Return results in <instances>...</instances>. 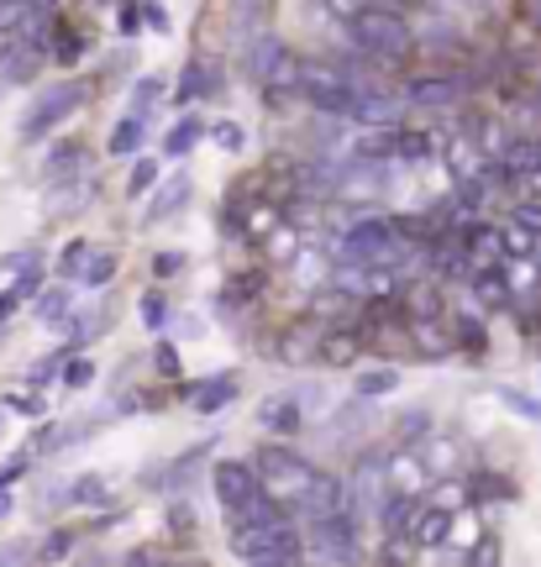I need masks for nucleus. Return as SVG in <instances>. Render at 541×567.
Instances as JSON below:
<instances>
[{
  "instance_id": "nucleus-1",
  "label": "nucleus",
  "mask_w": 541,
  "mask_h": 567,
  "mask_svg": "<svg viewBox=\"0 0 541 567\" xmlns=\"http://www.w3.org/2000/svg\"><path fill=\"white\" fill-rule=\"evenodd\" d=\"M347 38L358 42L368 59H379V63H400L405 53L416 48V38H410V21H405L400 11H384V6L358 11V17L347 21Z\"/></svg>"
},
{
  "instance_id": "nucleus-2",
  "label": "nucleus",
  "mask_w": 541,
  "mask_h": 567,
  "mask_svg": "<svg viewBox=\"0 0 541 567\" xmlns=\"http://www.w3.org/2000/svg\"><path fill=\"white\" fill-rule=\"evenodd\" d=\"M358 80H347L341 69H321V63H300V95L321 116H337V122H353V111H358Z\"/></svg>"
},
{
  "instance_id": "nucleus-3",
  "label": "nucleus",
  "mask_w": 541,
  "mask_h": 567,
  "mask_svg": "<svg viewBox=\"0 0 541 567\" xmlns=\"http://www.w3.org/2000/svg\"><path fill=\"white\" fill-rule=\"evenodd\" d=\"M90 101V84H80V80H63V84H48L38 101L27 105V116H21V137L27 142H38L42 132H53L59 122H69L80 105Z\"/></svg>"
},
{
  "instance_id": "nucleus-4",
  "label": "nucleus",
  "mask_w": 541,
  "mask_h": 567,
  "mask_svg": "<svg viewBox=\"0 0 541 567\" xmlns=\"http://www.w3.org/2000/svg\"><path fill=\"white\" fill-rule=\"evenodd\" d=\"M237 557L247 563H300V530L279 520V526H237Z\"/></svg>"
},
{
  "instance_id": "nucleus-5",
  "label": "nucleus",
  "mask_w": 541,
  "mask_h": 567,
  "mask_svg": "<svg viewBox=\"0 0 541 567\" xmlns=\"http://www.w3.org/2000/svg\"><path fill=\"white\" fill-rule=\"evenodd\" d=\"M253 457H258L253 467H258L263 488H279V494H289V499H295V494L310 484V473H316V467L300 463V457H295V452H284V446H258Z\"/></svg>"
},
{
  "instance_id": "nucleus-6",
  "label": "nucleus",
  "mask_w": 541,
  "mask_h": 567,
  "mask_svg": "<svg viewBox=\"0 0 541 567\" xmlns=\"http://www.w3.org/2000/svg\"><path fill=\"white\" fill-rule=\"evenodd\" d=\"M310 557L316 563H353L358 557V526H353V515L341 509V515H326V520H310Z\"/></svg>"
},
{
  "instance_id": "nucleus-7",
  "label": "nucleus",
  "mask_w": 541,
  "mask_h": 567,
  "mask_svg": "<svg viewBox=\"0 0 541 567\" xmlns=\"http://www.w3.org/2000/svg\"><path fill=\"white\" fill-rule=\"evenodd\" d=\"M289 505L300 509L305 520H326V515H341V509L353 505V488L341 484V478H331V473H310V484Z\"/></svg>"
},
{
  "instance_id": "nucleus-8",
  "label": "nucleus",
  "mask_w": 541,
  "mask_h": 567,
  "mask_svg": "<svg viewBox=\"0 0 541 567\" xmlns=\"http://www.w3.org/2000/svg\"><path fill=\"white\" fill-rule=\"evenodd\" d=\"M247 74L263 84H300L295 74H300V63L289 59V48H284L274 32H263L258 42H253V53H247Z\"/></svg>"
},
{
  "instance_id": "nucleus-9",
  "label": "nucleus",
  "mask_w": 541,
  "mask_h": 567,
  "mask_svg": "<svg viewBox=\"0 0 541 567\" xmlns=\"http://www.w3.org/2000/svg\"><path fill=\"white\" fill-rule=\"evenodd\" d=\"M211 488H216V499L226 509H242V505H253V499L263 494V478H258V467H247V463H216Z\"/></svg>"
},
{
  "instance_id": "nucleus-10",
  "label": "nucleus",
  "mask_w": 541,
  "mask_h": 567,
  "mask_svg": "<svg viewBox=\"0 0 541 567\" xmlns=\"http://www.w3.org/2000/svg\"><path fill=\"white\" fill-rule=\"evenodd\" d=\"M384 484H389V463H384V457H363L358 473H353V484H347L353 488V505L379 515L384 509Z\"/></svg>"
},
{
  "instance_id": "nucleus-11",
  "label": "nucleus",
  "mask_w": 541,
  "mask_h": 567,
  "mask_svg": "<svg viewBox=\"0 0 541 567\" xmlns=\"http://www.w3.org/2000/svg\"><path fill=\"white\" fill-rule=\"evenodd\" d=\"M500 168H504V179H516V184H541V137L510 142L500 153Z\"/></svg>"
},
{
  "instance_id": "nucleus-12",
  "label": "nucleus",
  "mask_w": 541,
  "mask_h": 567,
  "mask_svg": "<svg viewBox=\"0 0 541 567\" xmlns=\"http://www.w3.org/2000/svg\"><path fill=\"white\" fill-rule=\"evenodd\" d=\"M42 27H48V11L42 6H27V0H0V32L6 38H38Z\"/></svg>"
},
{
  "instance_id": "nucleus-13",
  "label": "nucleus",
  "mask_w": 541,
  "mask_h": 567,
  "mask_svg": "<svg viewBox=\"0 0 541 567\" xmlns=\"http://www.w3.org/2000/svg\"><path fill=\"white\" fill-rule=\"evenodd\" d=\"M416 515H421V499L416 494H389L379 509V526L389 542H410V526H416Z\"/></svg>"
},
{
  "instance_id": "nucleus-14",
  "label": "nucleus",
  "mask_w": 541,
  "mask_h": 567,
  "mask_svg": "<svg viewBox=\"0 0 541 567\" xmlns=\"http://www.w3.org/2000/svg\"><path fill=\"white\" fill-rule=\"evenodd\" d=\"M447 536H452V509L426 505L421 499V515H416V526H410V542H416V547H441Z\"/></svg>"
},
{
  "instance_id": "nucleus-15",
  "label": "nucleus",
  "mask_w": 541,
  "mask_h": 567,
  "mask_svg": "<svg viewBox=\"0 0 541 567\" xmlns=\"http://www.w3.org/2000/svg\"><path fill=\"white\" fill-rule=\"evenodd\" d=\"M221 90V69L211 59H190L184 63V80H180V101H201V95H216Z\"/></svg>"
},
{
  "instance_id": "nucleus-16",
  "label": "nucleus",
  "mask_w": 541,
  "mask_h": 567,
  "mask_svg": "<svg viewBox=\"0 0 541 567\" xmlns=\"http://www.w3.org/2000/svg\"><path fill=\"white\" fill-rule=\"evenodd\" d=\"M462 90H468L462 80L431 74V80H410V90H405V95H410L416 105H458V101H462Z\"/></svg>"
},
{
  "instance_id": "nucleus-17",
  "label": "nucleus",
  "mask_w": 541,
  "mask_h": 567,
  "mask_svg": "<svg viewBox=\"0 0 541 567\" xmlns=\"http://www.w3.org/2000/svg\"><path fill=\"white\" fill-rule=\"evenodd\" d=\"M395 116H400V101H395V95H384V90H374V84H363L353 122H363V126H384V122H395Z\"/></svg>"
},
{
  "instance_id": "nucleus-18",
  "label": "nucleus",
  "mask_w": 541,
  "mask_h": 567,
  "mask_svg": "<svg viewBox=\"0 0 541 567\" xmlns=\"http://www.w3.org/2000/svg\"><path fill=\"white\" fill-rule=\"evenodd\" d=\"M300 400H268L263 405V415H258V425L263 431H274V436H295L300 431Z\"/></svg>"
},
{
  "instance_id": "nucleus-19",
  "label": "nucleus",
  "mask_w": 541,
  "mask_h": 567,
  "mask_svg": "<svg viewBox=\"0 0 541 567\" xmlns=\"http://www.w3.org/2000/svg\"><path fill=\"white\" fill-rule=\"evenodd\" d=\"M142 137H147V111H126L116 122V132H111V153L116 158H126V153H137Z\"/></svg>"
},
{
  "instance_id": "nucleus-20",
  "label": "nucleus",
  "mask_w": 541,
  "mask_h": 567,
  "mask_svg": "<svg viewBox=\"0 0 541 567\" xmlns=\"http://www.w3.org/2000/svg\"><path fill=\"white\" fill-rule=\"evenodd\" d=\"M32 295H38V268H27V274H21V279L11 284L6 295H0V326L11 321V316H17V310H21L27 300H32Z\"/></svg>"
},
{
  "instance_id": "nucleus-21",
  "label": "nucleus",
  "mask_w": 541,
  "mask_h": 567,
  "mask_svg": "<svg viewBox=\"0 0 541 567\" xmlns=\"http://www.w3.org/2000/svg\"><path fill=\"white\" fill-rule=\"evenodd\" d=\"M84 158V142H59L53 153H48V179H69Z\"/></svg>"
},
{
  "instance_id": "nucleus-22",
  "label": "nucleus",
  "mask_w": 541,
  "mask_h": 567,
  "mask_svg": "<svg viewBox=\"0 0 541 567\" xmlns=\"http://www.w3.org/2000/svg\"><path fill=\"white\" fill-rule=\"evenodd\" d=\"M431 153H437L431 132H400V142H395V158L400 163H426Z\"/></svg>"
},
{
  "instance_id": "nucleus-23",
  "label": "nucleus",
  "mask_w": 541,
  "mask_h": 567,
  "mask_svg": "<svg viewBox=\"0 0 541 567\" xmlns=\"http://www.w3.org/2000/svg\"><path fill=\"white\" fill-rule=\"evenodd\" d=\"M232 394H237V379L205 384V389H195V410H201V415H216L221 405H232Z\"/></svg>"
},
{
  "instance_id": "nucleus-24",
  "label": "nucleus",
  "mask_w": 541,
  "mask_h": 567,
  "mask_svg": "<svg viewBox=\"0 0 541 567\" xmlns=\"http://www.w3.org/2000/svg\"><path fill=\"white\" fill-rule=\"evenodd\" d=\"M111 279H116V258H111V252H95V258L80 268V284H84V289H105Z\"/></svg>"
},
{
  "instance_id": "nucleus-25",
  "label": "nucleus",
  "mask_w": 541,
  "mask_h": 567,
  "mask_svg": "<svg viewBox=\"0 0 541 567\" xmlns=\"http://www.w3.org/2000/svg\"><path fill=\"white\" fill-rule=\"evenodd\" d=\"M195 142H201V122H180L169 137H163V153H169V158H184Z\"/></svg>"
},
{
  "instance_id": "nucleus-26",
  "label": "nucleus",
  "mask_w": 541,
  "mask_h": 567,
  "mask_svg": "<svg viewBox=\"0 0 541 567\" xmlns=\"http://www.w3.org/2000/svg\"><path fill=\"white\" fill-rule=\"evenodd\" d=\"M38 321L42 326H59V321H69V289H48L38 300Z\"/></svg>"
},
{
  "instance_id": "nucleus-27",
  "label": "nucleus",
  "mask_w": 541,
  "mask_h": 567,
  "mask_svg": "<svg viewBox=\"0 0 541 567\" xmlns=\"http://www.w3.org/2000/svg\"><path fill=\"white\" fill-rule=\"evenodd\" d=\"M473 289H479L483 305H504V300H510V284H504L500 268H494V274H479V279H473Z\"/></svg>"
},
{
  "instance_id": "nucleus-28",
  "label": "nucleus",
  "mask_w": 541,
  "mask_h": 567,
  "mask_svg": "<svg viewBox=\"0 0 541 567\" xmlns=\"http://www.w3.org/2000/svg\"><path fill=\"white\" fill-rule=\"evenodd\" d=\"M389 389H400V373H395V368H379V373H363V379H358V394H363V400L389 394Z\"/></svg>"
},
{
  "instance_id": "nucleus-29",
  "label": "nucleus",
  "mask_w": 541,
  "mask_h": 567,
  "mask_svg": "<svg viewBox=\"0 0 541 567\" xmlns=\"http://www.w3.org/2000/svg\"><path fill=\"white\" fill-rule=\"evenodd\" d=\"M153 184H159V163H153V158H137V168L126 174V195H147Z\"/></svg>"
},
{
  "instance_id": "nucleus-30",
  "label": "nucleus",
  "mask_w": 541,
  "mask_h": 567,
  "mask_svg": "<svg viewBox=\"0 0 541 567\" xmlns=\"http://www.w3.org/2000/svg\"><path fill=\"white\" fill-rule=\"evenodd\" d=\"M69 494H74V505H101V499H105V478H74V484H69Z\"/></svg>"
},
{
  "instance_id": "nucleus-31",
  "label": "nucleus",
  "mask_w": 541,
  "mask_h": 567,
  "mask_svg": "<svg viewBox=\"0 0 541 567\" xmlns=\"http://www.w3.org/2000/svg\"><path fill=\"white\" fill-rule=\"evenodd\" d=\"M90 258H95V247H90V243H84V237H80V243H69V252H63V274H74V279H80V268L84 264H90Z\"/></svg>"
},
{
  "instance_id": "nucleus-32",
  "label": "nucleus",
  "mask_w": 541,
  "mask_h": 567,
  "mask_svg": "<svg viewBox=\"0 0 541 567\" xmlns=\"http://www.w3.org/2000/svg\"><path fill=\"white\" fill-rule=\"evenodd\" d=\"M190 195V179H180V184H169L159 195V205H153V216H169V210H180V200Z\"/></svg>"
},
{
  "instance_id": "nucleus-33",
  "label": "nucleus",
  "mask_w": 541,
  "mask_h": 567,
  "mask_svg": "<svg viewBox=\"0 0 541 567\" xmlns=\"http://www.w3.org/2000/svg\"><path fill=\"white\" fill-rule=\"evenodd\" d=\"M153 363H159L163 379H180V373H184V368H180V352H174L169 342H159V352H153Z\"/></svg>"
},
{
  "instance_id": "nucleus-34",
  "label": "nucleus",
  "mask_w": 541,
  "mask_h": 567,
  "mask_svg": "<svg viewBox=\"0 0 541 567\" xmlns=\"http://www.w3.org/2000/svg\"><path fill=\"white\" fill-rule=\"evenodd\" d=\"M253 6H258V0H237V6H232V32H237V38H247V27H253Z\"/></svg>"
},
{
  "instance_id": "nucleus-35",
  "label": "nucleus",
  "mask_w": 541,
  "mask_h": 567,
  "mask_svg": "<svg viewBox=\"0 0 541 567\" xmlns=\"http://www.w3.org/2000/svg\"><path fill=\"white\" fill-rule=\"evenodd\" d=\"M142 321H147V326H153V331H159V326L169 321V305H163L159 295H147V300H142Z\"/></svg>"
},
{
  "instance_id": "nucleus-36",
  "label": "nucleus",
  "mask_w": 541,
  "mask_h": 567,
  "mask_svg": "<svg viewBox=\"0 0 541 567\" xmlns=\"http://www.w3.org/2000/svg\"><path fill=\"white\" fill-rule=\"evenodd\" d=\"M500 400H504V405H516V410H521L525 421H541V405H537V400H525V394H516V389H504Z\"/></svg>"
},
{
  "instance_id": "nucleus-37",
  "label": "nucleus",
  "mask_w": 541,
  "mask_h": 567,
  "mask_svg": "<svg viewBox=\"0 0 541 567\" xmlns=\"http://www.w3.org/2000/svg\"><path fill=\"white\" fill-rule=\"evenodd\" d=\"M211 137H216L226 153H237V147H242V132H237L232 122H216V126H211Z\"/></svg>"
},
{
  "instance_id": "nucleus-38",
  "label": "nucleus",
  "mask_w": 541,
  "mask_h": 567,
  "mask_svg": "<svg viewBox=\"0 0 541 567\" xmlns=\"http://www.w3.org/2000/svg\"><path fill=\"white\" fill-rule=\"evenodd\" d=\"M159 90H163L159 80H142V84H137V95H132V111H147V105L159 101Z\"/></svg>"
},
{
  "instance_id": "nucleus-39",
  "label": "nucleus",
  "mask_w": 541,
  "mask_h": 567,
  "mask_svg": "<svg viewBox=\"0 0 541 567\" xmlns=\"http://www.w3.org/2000/svg\"><path fill=\"white\" fill-rule=\"evenodd\" d=\"M90 379H95V368H90V363H69V373H63V384H69V389H84Z\"/></svg>"
},
{
  "instance_id": "nucleus-40",
  "label": "nucleus",
  "mask_w": 541,
  "mask_h": 567,
  "mask_svg": "<svg viewBox=\"0 0 541 567\" xmlns=\"http://www.w3.org/2000/svg\"><path fill=\"white\" fill-rule=\"evenodd\" d=\"M516 221H521L525 231H537V237H541V205H516Z\"/></svg>"
},
{
  "instance_id": "nucleus-41",
  "label": "nucleus",
  "mask_w": 541,
  "mask_h": 567,
  "mask_svg": "<svg viewBox=\"0 0 541 567\" xmlns=\"http://www.w3.org/2000/svg\"><path fill=\"white\" fill-rule=\"evenodd\" d=\"M27 268H38V258H32V252H17V258L0 264V274H27Z\"/></svg>"
},
{
  "instance_id": "nucleus-42",
  "label": "nucleus",
  "mask_w": 541,
  "mask_h": 567,
  "mask_svg": "<svg viewBox=\"0 0 541 567\" xmlns=\"http://www.w3.org/2000/svg\"><path fill=\"white\" fill-rule=\"evenodd\" d=\"M69 542H74L69 530H59V536H48V547H42V557H63V551H69Z\"/></svg>"
},
{
  "instance_id": "nucleus-43",
  "label": "nucleus",
  "mask_w": 541,
  "mask_h": 567,
  "mask_svg": "<svg viewBox=\"0 0 541 567\" xmlns=\"http://www.w3.org/2000/svg\"><path fill=\"white\" fill-rule=\"evenodd\" d=\"M6 405H17V410H38V400H32L27 389H6Z\"/></svg>"
},
{
  "instance_id": "nucleus-44",
  "label": "nucleus",
  "mask_w": 541,
  "mask_h": 567,
  "mask_svg": "<svg viewBox=\"0 0 541 567\" xmlns=\"http://www.w3.org/2000/svg\"><path fill=\"white\" fill-rule=\"evenodd\" d=\"M174 268H184V258H180V252H163V258H159V274H174Z\"/></svg>"
},
{
  "instance_id": "nucleus-45",
  "label": "nucleus",
  "mask_w": 541,
  "mask_h": 567,
  "mask_svg": "<svg viewBox=\"0 0 541 567\" xmlns=\"http://www.w3.org/2000/svg\"><path fill=\"white\" fill-rule=\"evenodd\" d=\"M11 509V478H0V515Z\"/></svg>"
},
{
  "instance_id": "nucleus-46",
  "label": "nucleus",
  "mask_w": 541,
  "mask_h": 567,
  "mask_svg": "<svg viewBox=\"0 0 541 567\" xmlns=\"http://www.w3.org/2000/svg\"><path fill=\"white\" fill-rule=\"evenodd\" d=\"M27 6H42V11H48V6H53V0H27Z\"/></svg>"
}]
</instances>
